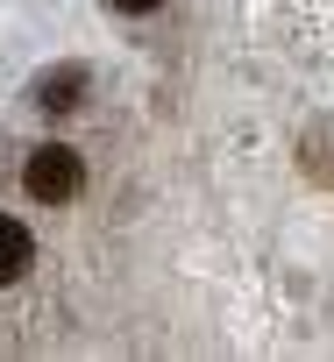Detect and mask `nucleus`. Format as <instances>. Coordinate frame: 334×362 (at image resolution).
Listing matches in <instances>:
<instances>
[{"mask_svg": "<svg viewBox=\"0 0 334 362\" xmlns=\"http://www.w3.org/2000/svg\"><path fill=\"white\" fill-rule=\"evenodd\" d=\"M79 156L64 149V142H43L36 156H29V170H22V185H29V199H43V206H64L71 192H79Z\"/></svg>", "mask_w": 334, "mask_h": 362, "instance_id": "obj_1", "label": "nucleus"}, {"mask_svg": "<svg viewBox=\"0 0 334 362\" xmlns=\"http://www.w3.org/2000/svg\"><path fill=\"white\" fill-rule=\"evenodd\" d=\"M29 256H36L29 228H22V221H0V284H15V277L29 270Z\"/></svg>", "mask_w": 334, "mask_h": 362, "instance_id": "obj_2", "label": "nucleus"}, {"mask_svg": "<svg viewBox=\"0 0 334 362\" xmlns=\"http://www.w3.org/2000/svg\"><path fill=\"white\" fill-rule=\"evenodd\" d=\"M79 93H86V71L71 64V71H50V78H43V100H36V107L64 114V107H79Z\"/></svg>", "mask_w": 334, "mask_h": 362, "instance_id": "obj_3", "label": "nucleus"}, {"mask_svg": "<svg viewBox=\"0 0 334 362\" xmlns=\"http://www.w3.org/2000/svg\"><path fill=\"white\" fill-rule=\"evenodd\" d=\"M114 8H128V15H149V8H163V0H114Z\"/></svg>", "mask_w": 334, "mask_h": 362, "instance_id": "obj_4", "label": "nucleus"}]
</instances>
